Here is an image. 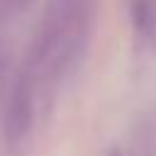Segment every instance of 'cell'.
<instances>
[{
    "label": "cell",
    "mask_w": 156,
    "mask_h": 156,
    "mask_svg": "<svg viewBox=\"0 0 156 156\" xmlns=\"http://www.w3.org/2000/svg\"><path fill=\"white\" fill-rule=\"evenodd\" d=\"M110 156H124V154H122L119 149H112V151H110Z\"/></svg>",
    "instance_id": "4"
},
{
    "label": "cell",
    "mask_w": 156,
    "mask_h": 156,
    "mask_svg": "<svg viewBox=\"0 0 156 156\" xmlns=\"http://www.w3.org/2000/svg\"><path fill=\"white\" fill-rule=\"evenodd\" d=\"M132 20L134 29L144 39L156 37V0H132Z\"/></svg>",
    "instance_id": "2"
},
{
    "label": "cell",
    "mask_w": 156,
    "mask_h": 156,
    "mask_svg": "<svg viewBox=\"0 0 156 156\" xmlns=\"http://www.w3.org/2000/svg\"><path fill=\"white\" fill-rule=\"evenodd\" d=\"M34 0H0V17H12L17 12H24Z\"/></svg>",
    "instance_id": "3"
},
{
    "label": "cell",
    "mask_w": 156,
    "mask_h": 156,
    "mask_svg": "<svg viewBox=\"0 0 156 156\" xmlns=\"http://www.w3.org/2000/svg\"><path fill=\"white\" fill-rule=\"evenodd\" d=\"M39 90H41L39 80L24 66L15 78L10 95H7V105H5V141H7V146L17 149L32 134L34 119H37Z\"/></svg>",
    "instance_id": "1"
}]
</instances>
